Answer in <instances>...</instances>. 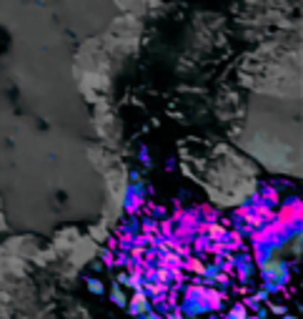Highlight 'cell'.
Segmentation results:
<instances>
[{"instance_id":"cell-4","label":"cell","mask_w":303,"mask_h":319,"mask_svg":"<svg viewBox=\"0 0 303 319\" xmlns=\"http://www.w3.org/2000/svg\"><path fill=\"white\" fill-rule=\"evenodd\" d=\"M233 262H235V269H238V276H241V282H251V279H253V274H256V269H258L251 254L241 251Z\"/></svg>"},{"instance_id":"cell-3","label":"cell","mask_w":303,"mask_h":319,"mask_svg":"<svg viewBox=\"0 0 303 319\" xmlns=\"http://www.w3.org/2000/svg\"><path fill=\"white\" fill-rule=\"evenodd\" d=\"M145 204V186L143 181H138V174L133 171L131 174V184L125 186V196H123V209H125V214H140V209Z\"/></svg>"},{"instance_id":"cell-9","label":"cell","mask_w":303,"mask_h":319,"mask_svg":"<svg viewBox=\"0 0 303 319\" xmlns=\"http://www.w3.org/2000/svg\"><path fill=\"white\" fill-rule=\"evenodd\" d=\"M138 156H140L143 166H150V156H148V148H145V146H140V154H138Z\"/></svg>"},{"instance_id":"cell-6","label":"cell","mask_w":303,"mask_h":319,"mask_svg":"<svg viewBox=\"0 0 303 319\" xmlns=\"http://www.w3.org/2000/svg\"><path fill=\"white\" fill-rule=\"evenodd\" d=\"M226 319H248V307H246V304H235V307L226 314Z\"/></svg>"},{"instance_id":"cell-2","label":"cell","mask_w":303,"mask_h":319,"mask_svg":"<svg viewBox=\"0 0 303 319\" xmlns=\"http://www.w3.org/2000/svg\"><path fill=\"white\" fill-rule=\"evenodd\" d=\"M291 262L288 259H280V257H273L271 262H266L261 269V292L266 296H273V294H280L288 282H291Z\"/></svg>"},{"instance_id":"cell-5","label":"cell","mask_w":303,"mask_h":319,"mask_svg":"<svg viewBox=\"0 0 303 319\" xmlns=\"http://www.w3.org/2000/svg\"><path fill=\"white\" fill-rule=\"evenodd\" d=\"M128 304V312H131L133 317H145L150 309H153V304H150V296L143 294V292H136V296L131 302H125Z\"/></svg>"},{"instance_id":"cell-11","label":"cell","mask_w":303,"mask_h":319,"mask_svg":"<svg viewBox=\"0 0 303 319\" xmlns=\"http://www.w3.org/2000/svg\"><path fill=\"white\" fill-rule=\"evenodd\" d=\"M280 319H296V317H291V314H283V317H280Z\"/></svg>"},{"instance_id":"cell-10","label":"cell","mask_w":303,"mask_h":319,"mask_svg":"<svg viewBox=\"0 0 303 319\" xmlns=\"http://www.w3.org/2000/svg\"><path fill=\"white\" fill-rule=\"evenodd\" d=\"M140 319H165V317H161V312H153V309H150L145 317H140Z\"/></svg>"},{"instance_id":"cell-8","label":"cell","mask_w":303,"mask_h":319,"mask_svg":"<svg viewBox=\"0 0 303 319\" xmlns=\"http://www.w3.org/2000/svg\"><path fill=\"white\" fill-rule=\"evenodd\" d=\"M85 284H88V289H91L93 294H105V287H103V282H100V279H93V276H91V279L85 282Z\"/></svg>"},{"instance_id":"cell-7","label":"cell","mask_w":303,"mask_h":319,"mask_svg":"<svg viewBox=\"0 0 303 319\" xmlns=\"http://www.w3.org/2000/svg\"><path fill=\"white\" fill-rule=\"evenodd\" d=\"M111 299H113V304L125 307V294L120 292V287H113V289H111Z\"/></svg>"},{"instance_id":"cell-1","label":"cell","mask_w":303,"mask_h":319,"mask_svg":"<svg viewBox=\"0 0 303 319\" xmlns=\"http://www.w3.org/2000/svg\"><path fill=\"white\" fill-rule=\"evenodd\" d=\"M221 304H223V296L215 289L190 287V289H186L183 302L178 304V312H181V317H198L206 312H215Z\"/></svg>"}]
</instances>
